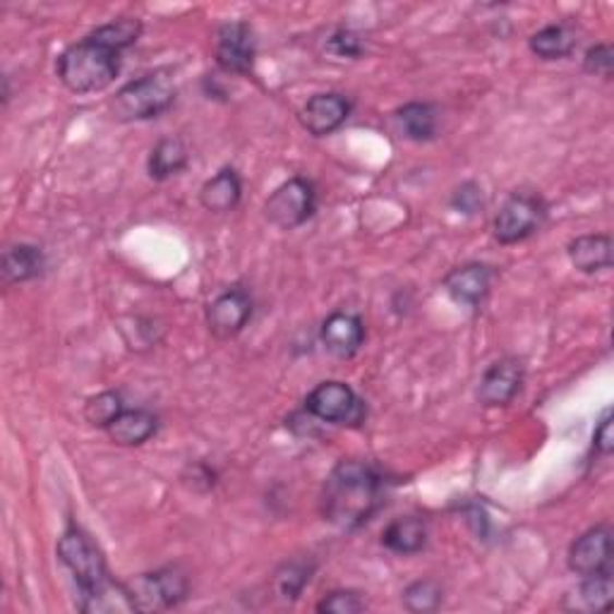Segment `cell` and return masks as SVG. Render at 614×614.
<instances>
[{
	"label": "cell",
	"mask_w": 614,
	"mask_h": 614,
	"mask_svg": "<svg viewBox=\"0 0 614 614\" xmlns=\"http://www.w3.org/2000/svg\"><path fill=\"white\" fill-rule=\"evenodd\" d=\"M384 480L368 461H341L329 473L322 490V516L344 531L360 528L380 509Z\"/></svg>",
	"instance_id": "cell-1"
},
{
	"label": "cell",
	"mask_w": 614,
	"mask_h": 614,
	"mask_svg": "<svg viewBox=\"0 0 614 614\" xmlns=\"http://www.w3.org/2000/svg\"><path fill=\"white\" fill-rule=\"evenodd\" d=\"M58 80L72 94H94L111 87L120 72V53L111 46L96 41L89 34L87 39L68 46L58 56L56 63Z\"/></svg>",
	"instance_id": "cell-2"
},
{
	"label": "cell",
	"mask_w": 614,
	"mask_h": 614,
	"mask_svg": "<svg viewBox=\"0 0 614 614\" xmlns=\"http://www.w3.org/2000/svg\"><path fill=\"white\" fill-rule=\"evenodd\" d=\"M176 101V82L166 70H156L120 87L111 101V113L123 123L149 120L166 113Z\"/></svg>",
	"instance_id": "cell-3"
},
{
	"label": "cell",
	"mask_w": 614,
	"mask_h": 614,
	"mask_svg": "<svg viewBox=\"0 0 614 614\" xmlns=\"http://www.w3.org/2000/svg\"><path fill=\"white\" fill-rule=\"evenodd\" d=\"M547 219V204L535 192H511L495 216V238L502 245H516L531 238Z\"/></svg>",
	"instance_id": "cell-4"
},
{
	"label": "cell",
	"mask_w": 614,
	"mask_h": 614,
	"mask_svg": "<svg viewBox=\"0 0 614 614\" xmlns=\"http://www.w3.org/2000/svg\"><path fill=\"white\" fill-rule=\"evenodd\" d=\"M317 207V192L315 185L305 178L286 180L281 188L272 192V197L264 204V216L267 221L284 231L303 226Z\"/></svg>",
	"instance_id": "cell-5"
},
{
	"label": "cell",
	"mask_w": 614,
	"mask_h": 614,
	"mask_svg": "<svg viewBox=\"0 0 614 614\" xmlns=\"http://www.w3.org/2000/svg\"><path fill=\"white\" fill-rule=\"evenodd\" d=\"M305 411L332 425H360L365 418L363 401L344 382H322L308 394Z\"/></svg>",
	"instance_id": "cell-6"
},
{
	"label": "cell",
	"mask_w": 614,
	"mask_h": 614,
	"mask_svg": "<svg viewBox=\"0 0 614 614\" xmlns=\"http://www.w3.org/2000/svg\"><path fill=\"white\" fill-rule=\"evenodd\" d=\"M128 588L140 612H154L183 603L190 586L188 576L178 567H166L135 576V579L128 581Z\"/></svg>",
	"instance_id": "cell-7"
},
{
	"label": "cell",
	"mask_w": 614,
	"mask_h": 614,
	"mask_svg": "<svg viewBox=\"0 0 614 614\" xmlns=\"http://www.w3.org/2000/svg\"><path fill=\"white\" fill-rule=\"evenodd\" d=\"M58 559L65 564L72 576H75L80 591L108 579L106 562L101 557L99 547H96L94 540L84 531H80L77 526H70L68 531L60 535Z\"/></svg>",
	"instance_id": "cell-8"
},
{
	"label": "cell",
	"mask_w": 614,
	"mask_h": 614,
	"mask_svg": "<svg viewBox=\"0 0 614 614\" xmlns=\"http://www.w3.org/2000/svg\"><path fill=\"white\" fill-rule=\"evenodd\" d=\"M216 63L228 75H250L255 68L257 41L248 22H226L216 34Z\"/></svg>",
	"instance_id": "cell-9"
},
{
	"label": "cell",
	"mask_w": 614,
	"mask_h": 614,
	"mask_svg": "<svg viewBox=\"0 0 614 614\" xmlns=\"http://www.w3.org/2000/svg\"><path fill=\"white\" fill-rule=\"evenodd\" d=\"M252 317V298L245 288L233 286L212 300L207 310L209 332L216 339H233Z\"/></svg>",
	"instance_id": "cell-10"
},
{
	"label": "cell",
	"mask_w": 614,
	"mask_h": 614,
	"mask_svg": "<svg viewBox=\"0 0 614 614\" xmlns=\"http://www.w3.org/2000/svg\"><path fill=\"white\" fill-rule=\"evenodd\" d=\"M612 528L595 526L586 531L569 550V569L579 576L612 571Z\"/></svg>",
	"instance_id": "cell-11"
},
{
	"label": "cell",
	"mask_w": 614,
	"mask_h": 614,
	"mask_svg": "<svg viewBox=\"0 0 614 614\" xmlns=\"http://www.w3.org/2000/svg\"><path fill=\"white\" fill-rule=\"evenodd\" d=\"M351 116V101L344 94L324 92L315 94L300 111V123L315 137H327L339 130Z\"/></svg>",
	"instance_id": "cell-12"
},
{
	"label": "cell",
	"mask_w": 614,
	"mask_h": 614,
	"mask_svg": "<svg viewBox=\"0 0 614 614\" xmlns=\"http://www.w3.org/2000/svg\"><path fill=\"white\" fill-rule=\"evenodd\" d=\"M523 384V365L516 358H502L480 380L478 401L490 408L509 406Z\"/></svg>",
	"instance_id": "cell-13"
},
{
	"label": "cell",
	"mask_w": 614,
	"mask_h": 614,
	"mask_svg": "<svg viewBox=\"0 0 614 614\" xmlns=\"http://www.w3.org/2000/svg\"><path fill=\"white\" fill-rule=\"evenodd\" d=\"M322 344L336 358H351L365 341V324L353 312H334L322 324Z\"/></svg>",
	"instance_id": "cell-14"
},
{
	"label": "cell",
	"mask_w": 614,
	"mask_h": 614,
	"mask_svg": "<svg viewBox=\"0 0 614 614\" xmlns=\"http://www.w3.org/2000/svg\"><path fill=\"white\" fill-rule=\"evenodd\" d=\"M492 286V267L480 262L463 264V267H456L447 274L444 279V288L447 293L456 300V303L468 305V308H480L483 300L490 293Z\"/></svg>",
	"instance_id": "cell-15"
},
{
	"label": "cell",
	"mask_w": 614,
	"mask_h": 614,
	"mask_svg": "<svg viewBox=\"0 0 614 614\" xmlns=\"http://www.w3.org/2000/svg\"><path fill=\"white\" fill-rule=\"evenodd\" d=\"M80 610L87 614H132L140 612L128 583H118L108 576L106 581L80 591Z\"/></svg>",
	"instance_id": "cell-16"
},
{
	"label": "cell",
	"mask_w": 614,
	"mask_h": 614,
	"mask_svg": "<svg viewBox=\"0 0 614 614\" xmlns=\"http://www.w3.org/2000/svg\"><path fill=\"white\" fill-rule=\"evenodd\" d=\"M44 267H46L44 250L29 243H17L5 248L3 260H0V274H3V281L8 286L36 279V276L44 272Z\"/></svg>",
	"instance_id": "cell-17"
},
{
	"label": "cell",
	"mask_w": 614,
	"mask_h": 614,
	"mask_svg": "<svg viewBox=\"0 0 614 614\" xmlns=\"http://www.w3.org/2000/svg\"><path fill=\"white\" fill-rule=\"evenodd\" d=\"M612 238L607 233L579 236L569 243V260L579 272L595 274L612 267Z\"/></svg>",
	"instance_id": "cell-18"
},
{
	"label": "cell",
	"mask_w": 614,
	"mask_h": 614,
	"mask_svg": "<svg viewBox=\"0 0 614 614\" xmlns=\"http://www.w3.org/2000/svg\"><path fill=\"white\" fill-rule=\"evenodd\" d=\"M240 195H243V183H240L238 173L233 168H224L202 185L200 202L212 214H226L238 207Z\"/></svg>",
	"instance_id": "cell-19"
},
{
	"label": "cell",
	"mask_w": 614,
	"mask_h": 614,
	"mask_svg": "<svg viewBox=\"0 0 614 614\" xmlns=\"http://www.w3.org/2000/svg\"><path fill=\"white\" fill-rule=\"evenodd\" d=\"M528 46H531V51L538 58L559 60L576 51V46H579V32H576V27L569 22L547 24V27H543L531 36Z\"/></svg>",
	"instance_id": "cell-20"
},
{
	"label": "cell",
	"mask_w": 614,
	"mask_h": 614,
	"mask_svg": "<svg viewBox=\"0 0 614 614\" xmlns=\"http://www.w3.org/2000/svg\"><path fill=\"white\" fill-rule=\"evenodd\" d=\"M106 432L120 447H140V444L154 437L156 418L149 411H144V408H125V411L106 428Z\"/></svg>",
	"instance_id": "cell-21"
},
{
	"label": "cell",
	"mask_w": 614,
	"mask_h": 614,
	"mask_svg": "<svg viewBox=\"0 0 614 614\" xmlns=\"http://www.w3.org/2000/svg\"><path fill=\"white\" fill-rule=\"evenodd\" d=\"M428 543V523L418 516H404L392 521L382 533V545L396 555H416Z\"/></svg>",
	"instance_id": "cell-22"
},
{
	"label": "cell",
	"mask_w": 614,
	"mask_h": 614,
	"mask_svg": "<svg viewBox=\"0 0 614 614\" xmlns=\"http://www.w3.org/2000/svg\"><path fill=\"white\" fill-rule=\"evenodd\" d=\"M614 598V583H612V571L607 574H593L583 576L581 586L576 588L571 595H567L569 610L576 612H607Z\"/></svg>",
	"instance_id": "cell-23"
},
{
	"label": "cell",
	"mask_w": 614,
	"mask_h": 614,
	"mask_svg": "<svg viewBox=\"0 0 614 614\" xmlns=\"http://www.w3.org/2000/svg\"><path fill=\"white\" fill-rule=\"evenodd\" d=\"M188 147L180 137H164L149 154L147 171L154 180H168L188 166Z\"/></svg>",
	"instance_id": "cell-24"
},
{
	"label": "cell",
	"mask_w": 614,
	"mask_h": 614,
	"mask_svg": "<svg viewBox=\"0 0 614 614\" xmlns=\"http://www.w3.org/2000/svg\"><path fill=\"white\" fill-rule=\"evenodd\" d=\"M396 120H399L404 135L413 142H430L437 135V113L430 104H406L404 108H399Z\"/></svg>",
	"instance_id": "cell-25"
},
{
	"label": "cell",
	"mask_w": 614,
	"mask_h": 614,
	"mask_svg": "<svg viewBox=\"0 0 614 614\" xmlns=\"http://www.w3.org/2000/svg\"><path fill=\"white\" fill-rule=\"evenodd\" d=\"M140 34H142V22L135 20V17H120V20H113L108 24H101V27H96L92 32L96 41L111 46L113 51H118V53H123L125 48H130L132 44H137Z\"/></svg>",
	"instance_id": "cell-26"
},
{
	"label": "cell",
	"mask_w": 614,
	"mask_h": 614,
	"mask_svg": "<svg viewBox=\"0 0 614 614\" xmlns=\"http://www.w3.org/2000/svg\"><path fill=\"white\" fill-rule=\"evenodd\" d=\"M123 411H125L123 396L118 392H101L84 404V420L94 428L106 430Z\"/></svg>",
	"instance_id": "cell-27"
},
{
	"label": "cell",
	"mask_w": 614,
	"mask_h": 614,
	"mask_svg": "<svg viewBox=\"0 0 614 614\" xmlns=\"http://www.w3.org/2000/svg\"><path fill=\"white\" fill-rule=\"evenodd\" d=\"M310 571H312V567H308V562H303V559L286 562L274 576L276 595H279L281 600H296L300 595V591L305 588V583L310 581Z\"/></svg>",
	"instance_id": "cell-28"
},
{
	"label": "cell",
	"mask_w": 614,
	"mask_h": 614,
	"mask_svg": "<svg viewBox=\"0 0 614 614\" xmlns=\"http://www.w3.org/2000/svg\"><path fill=\"white\" fill-rule=\"evenodd\" d=\"M442 603V586L435 579H420L404 591V607L408 612L423 614L435 612Z\"/></svg>",
	"instance_id": "cell-29"
},
{
	"label": "cell",
	"mask_w": 614,
	"mask_h": 614,
	"mask_svg": "<svg viewBox=\"0 0 614 614\" xmlns=\"http://www.w3.org/2000/svg\"><path fill=\"white\" fill-rule=\"evenodd\" d=\"M365 610V600L356 591H334L317 605V612L327 614H358Z\"/></svg>",
	"instance_id": "cell-30"
},
{
	"label": "cell",
	"mask_w": 614,
	"mask_h": 614,
	"mask_svg": "<svg viewBox=\"0 0 614 614\" xmlns=\"http://www.w3.org/2000/svg\"><path fill=\"white\" fill-rule=\"evenodd\" d=\"M329 53L339 56V58H360L365 51V44L360 39V34H356L353 29H336L329 41H327Z\"/></svg>",
	"instance_id": "cell-31"
},
{
	"label": "cell",
	"mask_w": 614,
	"mask_h": 614,
	"mask_svg": "<svg viewBox=\"0 0 614 614\" xmlns=\"http://www.w3.org/2000/svg\"><path fill=\"white\" fill-rule=\"evenodd\" d=\"M583 68H586V72H591V75L610 80L612 70H614L612 46L610 44H595V46L588 48L586 58H583Z\"/></svg>",
	"instance_id": "cell-32"
},
{
	"label": "cell",
	"mask_w": 614,
	"mask_h": 614,
	"mask_svg": "<svg viewBox=\"0 0 614 614\" xmlns=\"http://www.w3.org/2000/svg\"><path fill=\"white\" fill-rule=\"evenodd\" d=\"M483 190H480L475 183H463L459 190L454 192V197H452V207L459 212V214H466V216H473L478 214L480 209H483Z\"/></svg>",
	"instance_id": "cell-33"
},
{
	"label": "cell",
	"mask_w": 614,
	"mask_h": 614,
	"mask_svg": "<svg viewBox=\"0 0 614 614\" xmlns=\"http://www.w3.org/2000/svg\"><path fill=\"white\" fill-rule=\"evenodd\" d=\"M593 444L603 456H610L612 449H614V430H612V411H610V408L603 413V418H600V423L595 428V435H593Z\"/></svg>",
	"instance_id": "cell-34"
}]
</instances>
